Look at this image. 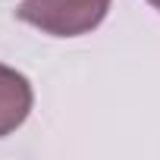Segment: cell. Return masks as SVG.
Here are the masks:
<instances>
[{
	"mask_svg": "<svg viewBox=\"0 0 160 160\" xmlns=\"http://www.w3.org/2000/svg\"><path fill=\"white\" fill-rule=\"evenodd\" d=\"M32 104H35L32 82L19 69L0 63V138H7L28 119Z\"/></svg>",
	"mask_w": 160,
	"mask_h": 160,
	"instance_id": "7a4b0ae2",
	"label": "cell"
},
{
	"mask_svg": "<svg viewBox=\"0 0 160 160\" xmlns=\"http://www.w3.org/2000/svg\"><path fill=\"white\" fill-rule=\"evenodd\" d=\"M110 3L113 0H22L16 19L53 38H78L107 19Z\"/></svg>",
	"mask_w": 160,
	"mask_h": 160,
	"instance_id": "6da1fadb",
	"label": "cell"
},
{
	"mask_svg": "<svg viewBox=\"0 0 160 160\" xmlns=\"http://www.w3.org/2000/svg\"><path fill=\"white\" fill-rule=\"evenodd\" d=\"M148 3H151V7H154V10L160 13V0H148Z\"/></svg>",
	"mask_w": 160,
	"mask_h": 160,
	"instance_id": "3957f363",
	"label": "cell"
}]
</instances>
